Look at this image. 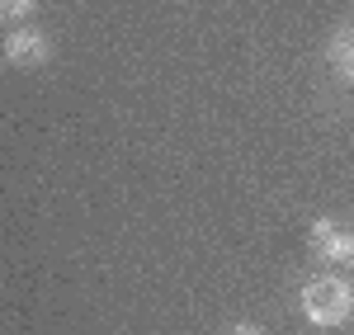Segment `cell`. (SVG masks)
Masks as SVG:
<instances>
[{
    "mask_svg": "<svg viewBox=\"0 0 354 335\" xmlns=\"http://www.w3.org/2000/svg\"><path fill=\"white\" fill-rule=\"evenodd\" d=\"M350 265H354V260H350Z\"/></svg>",
    "mask_w": 354,
    "mask_h": 335,
    "instance_id": "52a82bcc",
    "label": "cell"
},
{
    "mask_svg": "<svg viewBox=\"0 0 354 335\" xmlns=\"http://www.w3.org/2000/svg\"><path fill=\"white\" fill-rule=\"evenodd\" d=\"M326 57H330V66L340 71V81H350V85H354V19H350V24H340L335 33H330Z\"/></svg>",
    "mask_w": 354,
    "mask_h": 335,
    "instance_id": "277c9868",
    "label": "cell"
},
{
    "mask_svg": "<svg viewBox=\"0 0 354 335\" xmlns=\"http://www.w3.org/2000/svg\"><path fill=\"white\" fill-rule=\"evenodd\" d=\"M350 307H354L350 283L335 279V274H322V279H312L302 288V312H307L312 326H345Z\"/></svg>",
    "mask_w": 354,
    "mask_h": 335,
    "instance_id": "6da1fadb",
    "label": "cell"
},
{
    "mask_svg": "<svg viewBox=\"0 0 354 335\" xmlns=\"http://www.w3.org/2000/svg\"><path fill=\"white\" fill-rule=\"evenodd\" d=\"M38 0H0V19H24Z\"/></svg>",
    "mask_w": 354,
    "mask_h": 335,
    "instance_id": "5b68a950",
    "label": "cell"
},
{
    "mask_svg": "<svg viewBox=\"0 0 354 335\" xmlns=\"http://www.w3.org/2000/svg\"><path fill=\"white\" fill-rule=\"evenodd\" d=\"M227 335H265V331H260V326H250V321H241V326H232Z\"/></svg>",
    "mask_w": 354,
    "mask_h": 335,
    "instance_id": "8992f818",
    "label": "cell"
},
{
    "mask_svg": "<svg viewBox=\"0 0 354 335\" xmlns=\"http://www.w3.org/2000/svg\"><path fill=\"white\" fill-rule=\"evenodd\" d=\"M5 57H10L15 66H43V61H48V38H43L38 28H15L10 43H5Z\"/></svg>",
    "mask_w": 354,
    "mask_h": 335,
    "instance_id": "7a4b0ae2",
    "label": "cell"
},
{
    "mask_svg": "<svg viewBox=\"0 0 354 335\" xmlns=\"http://www.w3.org/2000/svg\"><path fill=\"white\" fill-rule=\"evenodd\" d=\"M312 251L322 260H354V231H340L335 222L312 227Z\"/></svg>",
    "mask_w": 354,
    "mask_h": 335,
    "instance_id": "3957f363",
    "label": "cell"
}]
</instances>
